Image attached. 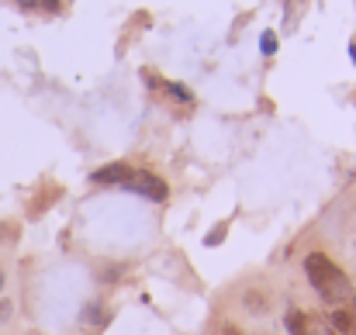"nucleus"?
Here are the masks:
<instances>
[{"label":"nucleus","instance_id":"obj_1","mask_svg":"<svg viewBox=\"0 0 356 335\" xmlns=\"http://www.w3.org/2000/svg\"><path fill=\"white\" fill-rule=\"evenodd\" d=\"M305 273L312 280V287L325 297V301H350L353 297V284L346 280V273L325 256V252H312L305 259Z\"/></svg>","mask_w":356,"mask_h":335},{"label":"nucleus","instance_id":"obj_2","mask_svg":"<svg viewBox=\"0 0 356 335\" xmlns=\"http://www.w3.org/2000/svg\"><path fill=\"white\" fill-rule=\"evenodd\" d=\"M124 190H135V194H142V197H149V201H163V197H166V183H163L156 173H138V170L128 177Z\"/></svg>","mask_w":356,"mask_h":335},{"label":"nucleus","instance_id":"obj_3","mask_svg":"<svg viewBox=\"0 0 356 335\" xmlns=\"http://www.w3.org/2000/svg\"><path fill=\"white\" fill-rule=\"evenodd\" d=\"M131 173H135V170H131L128 163H111V166H104V170H97V173H94V183H108V187H124Z\"/></svg>","mask_w":356,"mask_h":335},{"label":"nucleus","instance_id":"obj_4","mask_svg":"<svg viewBox=\"0 0 356 335\" xmlns=\"http://www.w3.org/2000/svg\"><path fill=\"white\" fill-rule=\"evenodd\" d=\"M329 325H332V332H339V335H353V315H350L346 308H339V311H332Z\"/></svg>","mask_w":356,"mask_h":335},{"label":"nucleus","instance_id":"obj_5","mask_svg":"<svg viewBox=\"0 0 356 335\" xmlns=\"http://www.w3.org/2000/svg\"><path fill=\"white\" fill-rule=\"evenodd\" d=\"M287 332L291 335H308V318L301 311H287Z\"/></svg>","mask_w":356,"mask_h":335},{"label":"nucleus","instance_id":"obj_6","mask_svg":"<svg viewBox=\"0 0 356 335\" xmlns=\"http://www.w3.org/2000/svg\"><path fill=\"white\" fill-rule=\"evenodd\" d=\"M222 238H225V224L215 228V231H208V245H215V242H222Z\"/></svg>","mask_w":356,"mask_h":335},{"label":"nucleus","instance_id":"obj_7","mask_svg":"<svg viewBox=\"0 0 356 335\" xmlns=\"http://www.w3.org/2000/svg\"><path fill=\"white\" fill-rule=\"evenodd\" d=\"M273 49H277V38H273V35H263V52L270 56Z\"/></svg>","mask_w":356,"mask_h":335},{"label":"nucleus","instance_id":"obj_8","mask_svg":"<svg viewBox=\"0 0 356 335\" xmlns=\"http://www.w3.org/2000/svg\"><path fill=\"white\" fill-rule=\"evenodd\" d=\"M10 318V301H0V325Z\"/></svg>","mask_w":356,"mask_h":335},{"label":"nucleus","instance_id":"obj_9","mask_svg":"<svg viewBox=\"0 0 356 335\" xmlns=\"http://www.w3.org/2000/svg\"><path fill=\"white\" fill-rule=\"evenodd\" d=\"M38 7H45V10H56V7H59V0H38Z\"/></svg>","mask_w":356,"mask_h":335},{"label":"nucleus","instance_id":"obj_10","mask_svg":"<svg viewBox=\"0 0 356 335\" xmlns=\"http://www.w3.org/2000/svg\"><path fill=\"white\" fill-rule=\"evenodd\" d=\"M350 301H353V304H350V315H353V332H356V294L350 297Z\"/></svg>","mask_w":356,"mask_h":335},{"label":"nucleus","instance_id":"obj_11","mask_svg":"<svg viewBox=\"0 0 356 335\" xmlns=\"http://www.w3.org/2000/svg\"><path fill=\"white\" fill-rule=\"evenodd\" d=\"M21 7H38V0H17Z\"/></svg>","mask_w":356,"mask_h":335},{"label":"nucleus","instance_id":"obj_12","mask_svg":"<svg viewBox=\"0 0 356 335\" xmlns=\"http://www.w3.org/2000/svg\"><path fill=\"white\" fill-rule=\"evenodd\" d=\"M222 335H238V329H236V325H225V332H222Z\"/></svg>","mask_w":356,"mask_h":335},{"label":"nucleus","instance_id":"obj_13","mask_svg":"<svg viewBox=\"0 0 356 335\" xmlns=\"http://www.w3.org/2000/svg\"><path fill=\"white\" fill-rule=\"evenodd\" d=\"M0 287H3V270H0Z\"/></svg>","mask_w":356,"mask_h":335}]
</instances>
